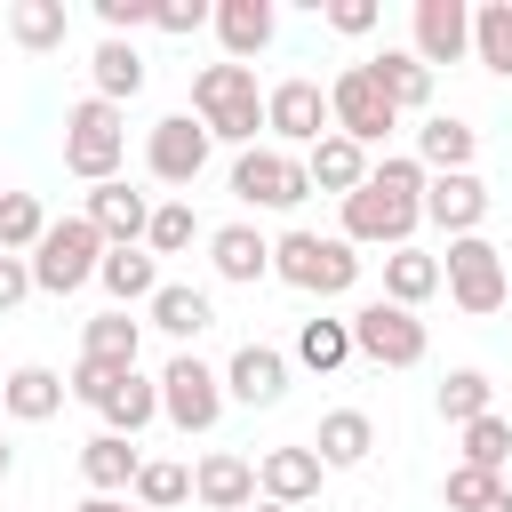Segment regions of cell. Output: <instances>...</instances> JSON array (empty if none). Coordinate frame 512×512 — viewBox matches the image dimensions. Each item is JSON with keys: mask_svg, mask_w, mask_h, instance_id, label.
<instances>
[{"mask_svg": "<svg viewBox=\"0 0 512 512\" xmlns=\"http://www.w3.org/2000/svg\"><path fill=\"white\" fill-rule=\"evenodd\" d=\"M96 280H104L112 312H128V304H152V288H160V256H152V248H104Z\"/></svg>", "mask_w": 512, "mask_h": 512, "instance_id": "d4e9b609", "label": "cell"}, {"mask_svg": "<svg viewBox=\"0 0 512 512\" xmlns=\"http://www.w3.org/2000/svg\"><path fill=\"white\" fill-rule=\"evenodd\" d=\"M88 80H96V96H104V104H128V96H144V56H136V40H96V56H88Z\"/></svg>", "mask_w": 512, "mask_h": 512, "instance_id": "83f0119b", "label": "cell"}, {"mask_svg": "<svg viewBox=\"0 0 512 512\" xmlns=\"http://www.w3.org/2000/svg\"><path fill=\"white\" fill-rule=\"evenodd\" d=\"M344 328H352V352H360V360H376V368H416V360H424V320H416V312H400V304H384V296H376V304H360Z\"/></svg>", "mask_w": 512, "mask_h": 512, "instance_id": "30bf717a", "label": "cell"}, {"mask_svg": "<svg viewBox=\"0 0 512 512\" xmlns=\"http://www.w3.org/2000/svg\"><path fill=\"white\" fill-rule=\"evenodd\" d=\"M120 376H128V368H96V360H80V368L64 376V392H72V400H88V408H104V392H112Z\"/></svg>", "mask_w": 512, "mask_h": 512, "instance_id": "7bdbcfd3", "label": "cell"}, {"mask_svg": "<svg viewBox=\"0 0 512 512\" xmlns=\"http://www.w3.org/2000/svg\"><path fill=\"white\" fill-rule=\"evenodd\" d=\"M96 16H104V40H128L136 24H152V0H96Z\"/></svg>", "mask_w": 512, "mask_h": 512, "instance_id": "ee69618b", "label": "cell"}, {"mask_svg": "<svg viewBox=\"0 0 512 512\" xmlns=\"http://www.w3.org/2000/svg\"><path fill=\"white\" fill-rule=\"evenodd\" d=\"M192 240H200L192 200H160V208H152V224H144V248H152V256H184Z\"/></svg>", "mask_w": 512, "mask_h": 512, "instance_id": "74e56055", "label": "cell"}, {"mask_svg": "<svg viewBox=\"0 0 512 512\" xmlns=\"http://www.w3.org/2000/svg\"><path fill=\"white\" fill-rule=\"evenodd\" d=\"M64 400H72V392H64V376H56V368H40V360H24V368H8V376H0V408H8L16 424H48Z\"/></svg>", "mask_w": 512, "mask_h": 512, "instance_id": "44dd1931", "label": "cell"}, {"mask_svg": "<svg viewBox=\"0 0 512 512\" xmlns=\"http://www.w3.org/2000/svg\"><path fill=\"white\" fill-rule=\"evenodd\" d=\"M24 296H32V264L24 256H0V312H16Z\"/></svg>", "mask_w": 512, "mask_h": 512, "instance_id": "bcb514c9", "label": "cell"}, {"mask_svg": "<svg viewBox=\"0 0 512 512\" xmlns=\"http://www.w3.org/2000/svg\"><path fill=\"white\" fill-rule=\"evenodd\" d=\"M504 456H512V424L488 408V416H472L464 424V464L472 472H504Z\"/></svg>", "mask_w": 512, "mask_h": 512, "instance_id": "ab89813d", "label": "cell"}, {"mask_svg": "<svg viewBox=\"0 0 512 512\" xmlns=\"http://www.w3.org/2000/svg\"><path fill=\"white\" fill-rule=\"evenodd\" d=\"M144 312H152V328H160V336H176V344H192V336H200V328L216 320V304H208V288H184V280H160Z\"/></svg>", "mask_w": 512, "mask_h": 512, "instance_id": "484cf974", "label": "cell"}, {"mask_svg": "<svg viewBox=\"0 0 512 512\" xmlns=\"http://www.w3.org/2000/svg\"><path fill=\"white\" fill-rule=\"evenodd\" d=\"M288 392V360L272 352V344H240L232 360H224V400H240V408H272Z\"/></svg>", "mask_w": 512, "mask_h": 512, "instance_id": "ac0fdd59", "label": "cell"}, {"mask_svg": "<svg viewBox=\"0 0 512 512\" xmlns=\"http://www.w3.org/2000/svg\"><path fill=\"white\" fill-rule=\"evenodd\" d=\"M136 440H120V432H96L88 448H80V472H88V488L96 496H120V488H136Z\"/></svg>", "mask_w": 512, "mask_h": 512, "instance_id": "1f68e13d", "label": "cell"}, {"mask_svg": "<svg viewBox=\"0 0 512 512\" xmlns=\"http://www.w3.org/2000/svg\"><path fill=\"white\" fill-rule=\"evenodd\" d=\"M8 464H16V448H8V440H0V480H8Z\"/></svg>", "mask_w": 512, "mask_h": 512, "instance_id": "c3c4849f", "label": "cell"}, {"mask_svg": "<svg viewBox=\"0 0 512 512\" xmlns=\"http://www.w3.org/2000/svg\"><path fill=\"white\" fill-rule=\"evenodd\" d=\"M320 16H328V32H344V40H360V32H376V0H328Z\"/></svg>", "mask_w": 512, "mask_h": 512, "instance_id": "f6af8a7d", "label": "cell"}, {"mask_svg": "<svg viewBox=\"0 0 512 512\" xmlns=\"http://www.w3.org/2000/svg\"><path fill=\"white\" fill-rule=\"evenodd\" d=\"M192 496V464H136V504L144 512H168Z\"/></svg>", "mask_w": 512, "mask_h": 512, "instance_id": "60d3db41", "label": "cell"}, {"mask_svg": "<svg viewBox=\"0 0 512 512\" xmlns=\"http://www.w3.org/2000/svg\"><path fill=\"white\" fill-rule=\"evenodd\" d=\"M256 496H264V504H288V512L312 504V496H320V456H312L304 440H296V448H264V464H256Z\"/></svg>", "mask_w": 512, "mask_h": 512, "instance_id": "ffe728a7", "label": "cell"}, {"mask_svg": "<svg viewBox=\"0 0 512 512\" xmlns=\"http://www.w3.org/2000/svg\"><path fill=\"white\" fill-rule=\"evenodd\" d=\"M24 264H32V288L72 296V288H88V280H96L104 240H96V224H88V216H64V224H48V232H40V248H32Z\"/></svg>", "mask_w": 512, "mask_h": 512, "instance_id": "8992f818", "label": "cell"}, {"mask_svg": "<svg viewBox=\"0 0 512 512\" xmlns=\"http://www.w3.org/2000/svg\"><path fill=\"white\" fill-rule=\"evenodd\" d=\"M472 56L512 80V0H480L472 8Z\"/></svg>", "mask_w": 512, "mask_h": 512, "instance_id": "836d02e7", "label": "cell"}, {"mask_svg": "<svg viewBox=\"0 0 512 512\" xmlns=\"http://www.w3.org/2000/svg\"><path fill=\"white\" fill-rule=\"evenodd\" d=\"M192 120L208 128V144H256V128H264V88H256V72L248 64H200L192 72Z\"/></svg>", "mask_w": 512, "mask_h": 512, "instance_id": "7a4b0ae2", "label": "cell"}, {"mask_svg": "<svg viewBox=\"0 0 512 512\" xmlns=\"http://www.w3.org/2000/svg\"><path fill=\"white\" fill-rule=\"evenodd\" d=\"M160 416H168L176 432H208V424L224 416V368H208L200 352H176V360L160 368Z\"/></svg>", "mask_w": 512, "mask_h": 512, "instance_id": "9c48e42d", "label": "cell"}, {"mask_svg": "<svg viewBox=\"0 0 512 512\" xmlns=\"http://www.w3.org/2000/svg\"><path fill=\"white\" fill-rule=\"evenodd\" d=\"M480 216H488V184H480L472 168L424 176V224H440L448 240H464V232H480Z\"/></svg>", "mask_w": 512, "mask_h": 512, "instance_id": "9a60e30c", "label": "cell"}, {"mask_svg": "<svg viewBox=\"0 0 512 512\" xmlns=\"http://www.w3.org/2000/svg\"><path fill=\"white\" fill-rule=\"evenodd\" d=\"M8 32H16V48L48 56V48H64V32H72V8H64V0H16V8H8Z\"/></svg>", "mask_w": 512, "mask_h": 512, "instance_id": "d6a6232c", "label": "cell"}, {"mask_svg": "<svg viewBox=\"0 0 512 512\" xmlns=\"http://www.w3.org/2000/svg\"><path fill=\"white\" fill-rule=\"evenodd\" d=\"M264 128H272V144H280V152H288V144H304V152H312V144L328 136V88H320V80H304V72H296V80H280V88H264Z\"/></svg>", "mask_w": 512, "mask_h": 512, "instance_id": "8fae6325", "label": "cell"}, {"mask_svg": "<svg viewBox=\"0 0 512 512\" xmlns=\"http://www.w3.org/2000/svg\"><path fill=\"white\" fill-rule=\"evenodd\" d=\"M272 280H288L304 296H344L360 280V248L344 232H280L272 240Z\"/></svg>", "mask_w": 512, "mask_h": 512, "instance_id": "3957f363", "label": "cell"}, {"mask_svg": "<svg viewBox=\"0 0 512 512\" xmlns=\"http://www.w3.org/2000/svg\"><path fill=\"white\" fill-rule=\"evenodd\" d=\"M72 512H144V504H120V496H80Z\"/></svg>", "mask_w": 512, "mask_h": 512, "instance_id": "7dc6e473", "label": "cell"}, {"mask_svg": "<svg viewBox=\"0 0 512 512\" xmlns=\"http://www.w3.org/2000/svg\"><path fill=\"white\" fill-rule=\"evenodd\" d=\"M296 360H304L312 376L344 368V360H352V328H344V320H304V328H296Z\"/></svg>", "mask_w": 512, "mask_h": 512, "instance_id": "8d00e7d4", "label": "cell"}, {"mask_svg": "<svg viewBox=\"0 0 512 512\" xmlns=\"http://www.w3.org/2000/svg\"><path fill=\"white\" fill-rule=\"evenodd\" d=\"M248 512H288V504H264V496H256V504H248Z\"/></svg>", "mask_w": 512, "mask_h": 512, "instance_id": "681fc988", "label": "cell"}, {"mask_svg": "<svg viewBox=\"0 0 512 512\" xmlns=\"http://www.w3.org/2000/svg\"><path fill=\"white\" fill-rule=\"evenodd\" d=\"M448 512H512V488H504V472L448 464Z\"/></svg>", "mask_w": 512, "mask_h": 512, "instance_id": "d590c367", "label": "cell"}, {"mask_svg": "<svg viewBox=\"0 0 512 512\" xmlns=\"http://www.w3.org/2000/svg\"><path fill=\"white\" fill-rule=\"evenodd\" d=\"M232 200H240V208H296V200H312L304 152H280V144H248V152L232 160Z\"/></svg>", "mask_w": 512, "mask_h": 512, "instance_id": "52a82bcc", "label": "cell"}, {"mask_svg": "<svg viewBox=\"0 0 512 512\" xmlns=\"http://www.w3.org/2000/svg\"><path fill=\"white\" fill-rule=\"evenodd\" d=\"M152 24H160L168 40H192V32L208 24V0H152Z\"/></svg>", "mask_w": 512, "mask_h": 512, "instance_id": "b9f144b4", "label": "cell"}, {"mask_svg": "<svg viewBox=\"0 0 512 512\" xmlns=\"http://www.w3.org/2000/svg\"><path fill=\"white\" fill-rule=\"evenodd\" d=\"M152 416H160V376H136V368H128V376H120V384L104 392V432L136 440V432H144Z\"/></svg>", "mask_w": 512, "mask_h": 512, "instance_id": "4dcf8cb0", "label": "cell"}, {"mask_svg": "<svg viewBox=\"0 0 512 512\" xmlns=\"http://www.w3.org/2000/svg\"><path fill=\"white\" fill-rule=\"evenodd\" d=\"M408 56H416L424 72L472 56V8H464V0H416V40H408Z\"/></svg>", "mask_w": 512, "mask_h": 512, "instance_id": "4fadbf2b", "label": "cell"}, {"mask_svg": "<svg viewBox=\"0 0 512 512\" xmlns=\"http://www.w3.org/2000/svg\"><path fill=\"white\" fill-rule=\"evenodd\" d=\"M208 24H216V40H224V64L264 56V48H272V32H280L272 0H216V8H208Z\"/></svg>", "mask_w": 512, "mask_h": 512, "instance_id": "2e32d148", "label": "cell"}, {"mask_svg": "<svg viewBox=\"0 0 512 512\" xmlns=\"http://www.w3.org/2000/svg\"><path fill=\"white\" fill-rule=\"evenodd\" d=\"M440 288H448V304H456V312H472V320L504 312V296H512V280H504V248H496V240H480V232L448 240V256H440Z\"/></svg>", "mask_w": 512, "mask_h": 512, "instance_id": "5b68a950", "label": "cell"}, {"mask_svg": "<svg viewBox=\"0 0 512 512\" xmlns=\"http://www.w3.org/2000/svg\"><path fill=\"white\" fill-rule=\"evenodd\" d=\"M136 344H144V320H128V312H96L80 328V360H96V368H136Z\"/></svg>", "mask_w": 512, "mask_h": 512, "instance_id": "f546056e", "label": "cell"}, {"mask_svg": "<svg viewBox=\"0 0 512 512\" xmlns=\"http://www.w3.org/2000/svg\"><path fill=\"white\" fill-rule=\"evenodd\" d=\"M424 224V168L416 160H376L368 184L344 200V240L352 248H408Z\"/></svg>", "mask_w": 512, "mask_h": 512, "instance_id": "6da1fadb", "label": "cell"}, {"mask_svg": "<svg viewBox=\"0 0 512 512\" xmlns=\"http://www.w3.org/2000/svg\"><path fill=\"white\" fill-rule=\"evenodd\" d=\"M488 392H496V384H488L480 368H448V376H440V416L464 432L472 416H488Z\"/></svg>", "mask_w": 512, "mask_h": 512, "instance_id": "f35d334b", "label": "cell"}, {"mask_svg": "<svg viewBox=\"0 0 512 512\" xmlns=\"http://www.w3.org/2000/svg\"><path fill=\"white\" fill-rule=\"evenodd\" d=\"M208 264H216V280L256 288V280H272V240L256 224H216L208 232Z\"/></svg>", "mask_w": 512, "mask_h": 512, "instance_id": "e0dca14e", "label": "cell"}, {"mask_svg": "<svg viewBox=\"0 0 512 512\" xmlns=\"http://www.w3.org/2000/svg\"><path fill=\"white\" fill-rule=\"evenodd\" d=\"M88 224H96V240L104 248H144V224H152V200L136 192V184H88V208H80Z\"/></svg>", "mask_w": 512, "mask_h": 512, "instance_id": "5bb4252c", "label": "cell"}, {"mask_svg": "<svg viewBox=\"0 0 512 512\" xmlns=\"http://www.w3.org/2000/svg\"><path fill=\"white\" fill-rule=\"evenodd\" d=\"M304 448L320 456V472H344V464H368V448H376V424H368L360 408H328V416H320V432H312Z\"/></svg>", "mask_w": 512, "mask_h": 512, "instance_id": "cb8c5ba5", "label": "cell"}, {"mask_svg": "<svg viewBox=\"0 0 512 512\" xmlns=\"http://www.w3.org/2000/svg\"><path fill=\"white\" fill-rule=\"evenodd\" d=\"M144 168H152L160 184H192V176L208 168V128H200L192 112L152 120V136H144Z\"/></svg>", "mask_w": 512, "mask_h": 512, "instance_id": "7c38bea8", "label": "cell"}, {"mask_svg": "<svg viewBox=\"0 0 512 512\" xmlns=\"http://www.w3.org/2000/svg\"><path fill=\"white\" fill-rule=\"evenodd\" d=\"M424 296H440V256H424V248H392V256H384V304L416 312Z\"/></svg>", "mask_w": 512, "mask_h": 512, "instance_id": "f1b7e54d", "label": "cell"}, {"mask_svg": "<svg viewBox=\"0 0 512 512\" xmlns=\"http://www.w3.org/2000/svg\"><path fill=\"white\" fill-rule=\"evenodd\" d=\"M192 496H200L208 512H248V504H256V464L232 456V448H208V456L192 464Z\"/></svg>", "mask_w": 512, "mask_h": 512, "instance_id": "d6986e66", "label": "cell"}, {"mask_svg": "<svg viewBox=\"0 0 512 512\" xmlns=\"http://www.w3.org/2000/svg\"><path fill=\"white\" fill-rule=\"evenodd\" d=\"M48 232V208L32 192H0V256H32Z\"/></svg>", "mask_w": 512, "mask_h": 512, "instance_id": "e575fe53", "label": "cell"}, {"mask_svg": "<svg viewBox=\"0 0 512 512\" xmlns=\"http://www.w3.org/2000/svg\"><path fill=\"white\" fill-rule=\"evenodd\" d=\"M368 80L392 96V112H424V104H432V72H424L408 48H376V56H368Z\"/></svg>", "mask_w": 512, "mask_h": 512, "instance_id": "4316f807", "label": "cell"}, {"mask_svg": "<svg viewBox=\"0 0 512 512\" xmlns=\"http://www.w3.org/2000/svg\"><path fill=\"white\" fill-rule=\"evenodd\" d=\"M120 160H128V120H120V104L80 96V104L64 112V168H72L80 184H112Z\"/></svg>", "mask_w": 512, "mask_h": 512, "instance_id": "277c9868", "label": "cell"}, {"mask_svg": "<svg viewBox=\"0 0 512 512\" xmlns=\"http://www.w3.org/2000/svg\"><path fill=\"white\" fill-rule=\"evenodd\" d=\"M472 152H480V128H472V120H456V112H432V120L416 128V168H432V176L472 168Z\"/></svg>", "mask_w": 512, "mask_h": 512, "instance_id": "7402d4cb", "label": "cell"}, {"mask_svg": "<svg viewBox=\"0 0 512 512\" xmlns=\"http://www.w3.org/2000/svg\"><path fill=\"white\" fill-rule=\"evenodd\" d=\"M328 128H336V136H352L360 152H368V144H384V136L400 128V112H392V96L368 80V64H344V72L328 80Z\"/></svg>", "mask_w": 512, "mask_h": 512, "instance_id": "ba28073f", "label": "cell"}, {"mask_svg": "<svg viewBox=\"0 0 512 512\" xmlns=\"http://www.w3.org/2000/svg\"><path fill=\"white\" fill-rule=\"evenodd\" d=\"M304 176H312V192H336V200H352L360 184H368V152L352 144V136H320L312 152H304Z\"/></svg>", "mask_w": 512, "mask_h": 512, "instance_id": "603a6c76", "label": "cell"}]
</instances>
